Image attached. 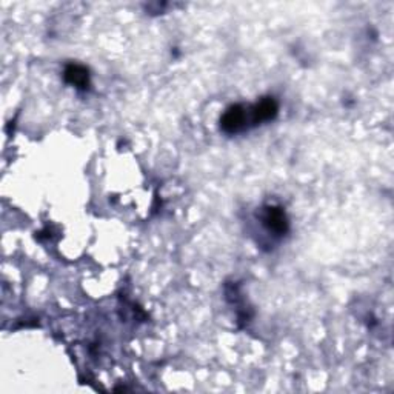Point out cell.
Listing matches in <instances>:
<instances>
[{
    "label": "cell",
    "instance_id": "1",
    "mask_svg": "<svg viewBox=\"0 0 394 394\" xmlns=\"http://www.w3.org/2000/svg\"><path fill=\"white\" fill-rule=\"evenodd\" d=\"M248 123H251V107L233 105L223 113L221 119V128L227 134H237L246 129Z\"/></svg>",
    "mask_w": 394,
    "mask_h": 394
},
{
    "label": "cell",
    "instance_id": "4",
    "mask_svg": "<svg viewBox=\"0 0 394 394\" xmlns=\"http://www.w3.org/2000/svg\"><path fill=\"white\" fill-rule=\"evenodd\" d=\"M65 82L76 86L77 90H88L90 86V71L82 65L71 63L63 71Z\"/></svg>",
    "mask_w": 394,
    "mask_h": 394
},
{
    "label": "cell",
    "instance_id": "2",
    "mask_svg": "<svg viewBox=\"0 0 394 394\" xmlns=\"http://www.w3.org/2000/svg\"><path fill=\"white\" fill-rule=\"evenodd\" d=\"M262 223L265 225L268 231L274 233L276 236L287 235L290 230V222L285 210L277 205H269L264 210V216H262Z\"/></svg>",
    "mask_w": 394,
    "mask_h": 394
},
{
    "label": "cell",
    "instance_id": "3",
    "mask_svg": "<svg viewBox=\"0 0 394 394\" xmlns=\"http://www.w3.org/2000/svg\"><path fill=\"white\" fill-rule=\"evenodd\" d=\"M279 113V105L273 97L260 99L256 105L251 107V123L260 125L264 122L273 120Z\"/></svg>",
    "mask_w": 394,
    "mask_h": 394
}]
</instances>
